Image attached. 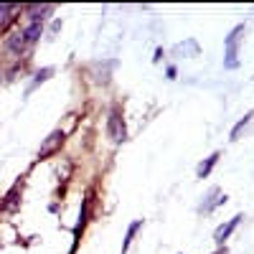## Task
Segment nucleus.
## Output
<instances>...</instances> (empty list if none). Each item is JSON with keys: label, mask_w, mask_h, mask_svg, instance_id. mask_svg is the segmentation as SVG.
<instances>
[{"label": "nucleus", "mask_w": 254, "mask_h": 254, "mask_svg": "<svg viewBox=\"0 0 254 254\" xmlns=\"http://www.w3.org/2000/svg\"><path fill=\"white\" fill-rule=\"evenodd\" d=\"M247 33V26L244 23H237L234 28H231L224 38V69L226 71H234L239 69V46H242V38Z\"/></svg>", "instance_id": "nucleus-1"}, {"label": "nucleus", "mask_w": 254, "mask_h": 254, "mask_svg": "<svg viewBox=\"0 0 254 254\" xmlns=\"http://www.w3.org/2000/svg\"><path fill=\"white\" fill-rule=\"evenodd\" d=\"M104 130H107V137L115 142V145H122L127 142V122H125V112L120 104H112L110 112H107V125H104Z\"/></svg>", "instance_id": "nucleus-2"}, {"label": "nucleus", "mask_w": 254, "mask_h": 254, "mask_svg": "<svg viewBox=\"0 0 254 254\" xmlns=\"http://www.w3.org/2000/svg\"><path fill=\"white\" fill-rule=\"evenodd\" d=\"M64 142H66V132H64L61 127H56V130H51V132H49V135L44 137V142H41V147H38V160H49L51 155L61 153Z\"/></svg>", "instance_id": "nucleus-3"}, {"label": "nucleus", "mask_w": 254, "mask_h": 254, "mask_svg": "<svg viewBox=\"0 0 254 254\" xmlns=\"http://www.w3.org/2000/svg\"><path fill=\"white\" fill-rule=\"evenodd\" d=\"M3 49L8 56L13 59H20L26 54L28 44H26V38H23V28H15V31H8V36L3 38Z\"/></svg>", "instance_id": "nucleus-4"}, {"label": "nucleus", "mask_w": 254, "mask_h": 254, "mask_svg": "<svg viewBox=\"0 0 254 254\" xmlns=\"http://www.w3.org/2000/svg\"><path fill=\"white\" fill-rule=\"evenodd\" d=\"M244 221V214H237V216H231V219H226L224 224H219L216 226V231H214V244H216V249L219 247H226V242L231 239V234L237 231V226Z\"/></svg>", "instance_id": "nucleus-5"}, {"label": "nucleus", "mask_w": 254, "mask_h": 254, "mask_svg": "<svg viewBox=\"0 0 254 254\" xmlns=\"http://www.w3.org/2000/svg\"><path fill=\"white\" fill-rule=\"evenodd\" d=\"M229 201V196L224 193L221 188H211L208 193L203 196V201H201V206H198V211L201 214H211V211H216L219 206H224Z\"/></svg>", "instance_id": "nucleus-6"}, {"label": "nucleus", "mask_w": 254, "mask_h": 254, "mask_svg": "<svg viewBox=\"0 0 254 254\" xmlns=\"http://www.w3.org/2000/svg\"><path fill=\"white\" fill-rule=\"evenodd\" d=\"M20 10H23V8H20V5H13V3H3V5H0V33L8 31V28L15 23Z\"/></svg>", "instance_id": "nucleus-7"}, {"label": "nucleus", "mask_w": 254, "mask_h": 254, "mask_svg": "<svg viewBox=\"0 0 254 254\" xmlns=\"http://www.w3.org/2000/svg\"><path fill=\"white\" fill-rule=\"evenodd\" d=\"M173 56H186V59L201 56L198 41H196V38H186V41H181V44H176V46H173Z\"/></svg>", "instance_id": "nucleus-8"}, {"label": "nucleus", "mask_w": 254, "mask_h": 254, "mask_svg": "<svg viewBox=\"0 0 254 254\" xmlns=\"http://www.w3.org/2000/svg\"><path fill=\"white\" fill-rule=\"evenodd\" d=\"M54 5H26L23 13L28 15V23H44V20L54 13Z\"/></svg>", "instance_id": "nucleus-9"}, {"label": "nucleus", "mask_w": 254, "mask_h": 254, "mask_svg": "<svg viewBox=\"0 0 254 254\" xmlns=\"http://www.w3.org/2000/svg\"><path fill=\"white\" fill-rule=\"evenodd\" d=\"M219 158H221V150H214V153H211L208 158H203V160L198 163V168H196V178H198V181L208 178V176H211V171H214V168H216Z\"/></svg>", "instance_id": "nucleus-10"}, {"label": "nucleus", "mask_w": 254, "mask_h": 254, "mask_svg": "<svg viewBox=\"0 0 254 254\" xmlns=\"http://www.w3.org/2000/svg\"><path fill=\"white\" fill-rule=\"evenodd\" d=\"M20 190H23V181H15L13 188L8 190L5 198H3V208H5V211H15V208H18V203H20V198H18Z\"/></svg>", "instance_id": "nucleus-11"}, {"label": "nucleus", "mask_w": 254, "mask_h": 254, "mask_svg": "<svg viewBox=\"0 0 254 254\" xmlns=\"http://www.w3.org/2000/svg\"><path fill=\"white\" fill-rule=\"evenodd\" d=\"M54 74H56V69H54V66H44V69H38V71L33 74V81L28 84V89H26V97H28L33 89H38L41 84H46V81H49Z\"/></svg>", "instance_id": "nucleus-12"}, {"label": "nucleus", "mask_w": 254, "mask_h": 254, "mask_svg": "<svg viewBox=\"0 0 254 254\" xmlns=\"http://www.w3.org/2000/svg\"><path fill=\"white\" fill-rule=\"evenodd\" d=\"M252 120H254V107H252V110H249V112H247V115H244V117H242V120H239V122L234 125V127H231V132H229V140H231V142H237V140L242 137V132H244L247 127L252 125Z\"/></svg>", "instance_id": "nucleus-13"}, {"label": "nucleus", "mask_w": 254, "mask_h": 254, "mask_svg": "<svg viewBox=\"0 0 254 254\" xmlns=\"http://www.w3.org/2000/svg\"><path fill=\"white\" fill-rule=\"evenodd\" d=\"M41 36H44V23H26V26H23V38H26L28 46L38 44Z\"/></svg>", "instance_id": "nucleus-14"}, {"label": "nucleus", "mask_w": 254, "mask_h": 254, "mask_svg": "<svg viewBox=\"0 0 254 254\" xmlns=\"http://www.w3.org/2000/svg\"><path fill=\"white\" fill-rule=\"evenodd\" d=\"M140 229H142V219H137V221H132L130 226H127V234H125V242H122L120 254H127V252H130V247H132V242H135V237H137Z\"/></svg>", "instance_id": "nucleus-15"}, {"label": "nucleus", "mask_w": 254, "mask_h": 254, "mask_svg": "<svg viewBox=\"0 0 254 254\" xmlns=\"http://www.w3.org/2000/svg\"><path fill=\"white\" fill-rule=\"evenodd\" d=\"M59 31H61V18H56L54 23H51V28H49V41H51V38H56V33H59Z\"/></svg>", "instance_id": "nucleus-16"}, {"label": "nucleus", "mask_w": 254, "mask_h": 254, "mask_svg": "<svg viewBox=\"0 0 254 254\" xmlns=\"http://www.w3.org/2000/svg\"><path fill=\"white\" fill-rule=\"evenodd\" d=\"M165 74H168V79H176V76H178V69H176V66H168Z\"/></svg>", "instance_id": "nucleus-17"}, {"label": "nucleus", "mask_w": 254, "mask_h": 254, "mask_svg": "<svg viewBox=\"0 0 254 254\" xmlns=\"http://www.w3.org/2000/svg\"><path fill=\"white\" fill-rule=\"evenodd\" d=\"M165 56V51L163 49H155V56H153V64H160V59Z\"/></svg>", "instance_id": "nucleus-18"}, {"label": "nucleus", "mask_w": 254, "mask_h": 254, "mask_svg": "<svg viewBox=\"0 0 254 254\" xmlns=\"http://www.w3.org/2000/svg\"><path fill=\"white\" fill-rule=\"evenodd\" d=\"M211 254H229V249H226V247H219L216 252H211Z\"/></svg>", "instance_id": "nucleus-19"}, {"label": "nucleus", "mask_w": 254, "mask_h": 254, "mask_svg": "<svg viewBox=\"0 0 254 254\" xmlns=\"http://www.w3.org/2000/svg\"><path fill=\"white\" fill-rule=\"evenodd\" d=\"M0 79H3V71H0Z\"/></svg>", "instance_id": "nucleus-20"}]
</instances>
